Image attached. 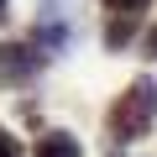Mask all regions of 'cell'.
Instances as JSON below:
<instances>
[{"label": "cell", "mask_w": 157, "mask_h": 157, "mask_svg": "<svg viewBox=\"0 0 157 157\" xmlns=\"http://www.w3.org/2000/svg\"><path fill=\"white\" fill-rule=\"evenodd\" d=\"M152 121H157V78H152V73H136L131 84L115 94L105 126H110L115 141H141V136L152 131Z\"/></svg>", "instance_id": "6da1fadb"}, {"label": "cell", "mask_w": 157, "mask_h": 157, "mask_svg": "<svg viewBox=\"0 0 157 157\" xmlns=\"http://www.w3.org/2000/svg\"><path fill=\"white\" fill-rule=\"evenodd\" d=\"M73 37H78V26H73L68 0H42V6H37V21H32V47L58 58V52L73 47Z\"/></svg>", "instance_id": "7a4b0ae2"}, {"label": "cell", "mask_w": 157, "mask_h": 157, "mask_svg": "<svg viewBox=\"0 0 157 157\" xmlns=\"http://www.w3.org/2000/svg\"><path fill=\"white\" fill-rule=\"evenodd\" d=\"M42 73V52L32 42H0V89H21Z\"/></svg>", "instance_id": "3957f363"}, {"label": "cell", "mask_w": 157, "mask_h": 157, "mask_svg": "<svg viewBox=\"0 0 157 157\" xmlns=\"http://www.w3.org/2000/svg\"><path fill=\"white\" fill-rule=\"evenodd\" d=\"M136 21H141V16H105V52H121V47H131V37H136Z\"/></svg>", "instance_id": "277c9868"}, {"label": "cell", "mask_w": 157, "mask_h": 157, "mask_svg": "<svg viewBox=\"0 0 157 157\" xmlns=\"http://www.w3.org/2000/svg\"><path fill=\"white\" fill-rule=\"evenodd\" d=\"M37 157H78V136H68V131H42V136H37Z\"/></svg>", "instance_id": "5b68a950"}, {"label": "cell", "mask_w": 157, "mask_h": 157, "mask_svg": "<svg viewBox=\"0 0 157 157\" xmlns=\"http://www.w3.org/2000/svg\"><path fill=\"white\" fill-rule=\"evenodd\" d=\"M105 16H147L152 11V0H100Z\"/></svg>", "instance_id": "8992f818"}, {"label": "cell", "mask_w": 157, "mask_h": 157, "mask_svg": "<svg viewBox=\"0 0 157 157\" xmlns=\"http://www.w3.org/2000/svg\"><path fill=\"white\" fill-rule=\"evenodd\" d=\"M0 157H21V136H11V126H0Z\"/></svg>", "instance_id": "52a82bcc"}, {"label": "cell", "mask_w": 157, "mask_h": 157, "mask_svg": "<svg viewBox=\"0 0 157 157\" xmlns=\"http://www.w3.org/2000/svg\"><path fill=\"white\" fill-rule=\"evenodd\" d=\"M141 58H157V26L147 32V42H141Z\"/></svg>", "instance_id": "ba28073f"}, {"label": "cell", "mask_w": 157, "mask_h": 157, "mask_svg": "<svg viewBox=\"0 0 157 157\" xmlns=\"http://www.w3.org/2000/svg\"><path fill=\"white\" fill-rule=\"evenodd\" d=\"M6 16H11V0H0V21H6Z\"/></svg>", "instance_id": "9c48e42d"}]
</instances>
